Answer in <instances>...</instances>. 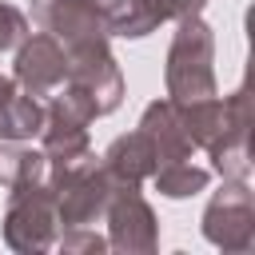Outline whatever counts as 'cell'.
<instances>
[{"mask_svg": "<svg viewBox=\"0 0 255 255\" xmlns=\"http://www.w3.org/2000/svg\"><path fill=\"white\" fill-rule=\"evenodd\" d=\"M163 84H167V100L175 104L215 96V32L203 16L175 20Z\"/></svg>", "mask_w": 255, "mask_h": 255, "instance_id": "6da1fadb", "label": "cell"}, {"mask_svg": "<svg viewBox=\"0 0 255 255\" xmlns=\"http://www.w3.org/2000/svg\"><path fill=\"white\" fill-rule=\"evenodd\" d=\"M60 231V215H56V195L52 187L40 183H24V187H8V207H4V243L20 255H40L56 243Z\"/></svg>", "mask_w": 255, "mask_h": 255, "instance_id": "7a4b0ae2", "label": "cell"}, {"mask_svg": "<svg viewBox=\"0 0 255 255\" xmlns=\"http://www.w3.org/2000/svg\"><path fill=\"white\" fill-rule=\"evenodd\" d=\"M199 227H203V239L219 251H231V255L251 251L255 247V195L247 179H223V187L203 207Z\"/></svg>", "mask_w": 255, "mask_h": 255, "instance_id": "3957f363", "label": "cell"}, {"mask_svg": "<svg viewBox=\"0 0 255 255\" xmlns=\"http://www.w3.org/2000/svg\"><path fill=\"white\" fill-rule=\"evenodd\" d=\"M108 247L124 255H151L159 247V223L151 203L139 195V183H116L104 207Z\"/></svg>", "mask_w": 255, "mask_h": 255, "instance_id": "277c9868", "label": "cell"}, {"mask_svg": "<svg viewBox=\"0 0 255 255\" xmlns=\"http://www.w3.org/2000/svg\"><path fill=\"white\" fill-rule=\"evenodd\" d=\"M108 8L112 0H32V20L40 32L56 36L64 52L112 40L108 32Z\"/></svg>", "mask_w": 255, "mask_h": 255, "instance_id": "5b68a950", "label": "cell"}, {"mask_svg": "<svg viewBox=\"0 0 255 255\" xmlns=\"http://www.w3.org/2000/svg\"><path fill=\"white\" fill-rule=\"evenodd\" d=\"M64 84L80 88V92L96 104L100 116H108V112H116V108L124 104V72H120V64H116L108 40L72 48V52H68V80H64Z\"/></svg>", "mask_w": 255, "mask_h": 255, "instance_id": "8992f818", "label": "cell"}, {"mask_svg": "<svg viewBox=\"0 0 255 255\" xmlns=\"http://www.w3.org/2000/svg\"><path fill=\"white\" fill-rule=\"evenodd\" d=\"M12 80L20 92L44 100L52 96L64 80H68V52L56 36L48 32H32L16 44V60H12Z\"/></svg>", "mask_w": 255, "mask_h": 255, "instance_id": "52a82bcc", "label": "cell"}, {"mask_svg": "<svg viewBox=\"0 0 255 255\" xmlns=\"http://www.w3.org/2000/svg\"><path fill=\"white\" fill-rule=\"evenodd\" d=\"M139 131L151 139L159 163L191 159V151H195V143L183 131V120H179V104L175 100H151L143 108V116H139Z\"/></svg>", "mask_w": 255, "mask_h": 255, "instance_id": "ba28073f", "label": "cell"}, {"mask_svg": "<svg viewBox=\"0 0 255 255\" xmlns=\"http://www.w3.org/2000/svg\"><path fill=\"white\" fill-rule=\"evenodd\" d=\"M100 167H104L116 183H143V179H151V171L159 167V159H155L151 139L135 128V131H128V135H116V139L104 147Z\"/></svg>", "mask_w": 255, "mask_h": 255, "instance_id": "9c48e42d", "label": "cell"}, {"mask_svg": "<svg viewBox=\"0 0 255 255\" xmlns=\"http://www.w3.org/2000/svg\"><path fill=\"white\" fill-rule=\"evenodd\" d=\"M207 155L219 179H247L251 175V124H231L207 147Z\"/></svg>", "mask_w": 255, "mask_h": 255, "instance_id": "30bf717a", "label": "cell"}, {"mask_svg": "<svg viewBox=\"0 0 255 255\" xmlns=\"http://www.w3.org/2000/svg\"><path fill=\"white\" fill-rule=\"evenodd\" d=\"M44 128V104L28 92H12L0 104V143H28Z\"/></svg>", "mask_w": 255, "mask_h": 255, "instance_id": "8fae6325", "label": "cell"}, {"mask_svg": "<svg viewBox=\"0 0 255 255\" xmlns=\"http://www.w3.org/2000/svg\"><path fill=\"white\" fill-rule=\"evenodd\" d=\"M159 24H163L159 0H112V8H108V32L124 36V40H139V36L155 32Z\"/></svg>", "mask_w": 255, "mask_h": 255, "instance_id": "7c38bea8", "label": "cell"}, {"mask_svg": "<svg viewBox=\"0 0 255 255\" xmlns=\"http://www.w3.org/2000/svg\"><path fill=\"white\" fill-rule=\"evenodd\" d=\"M151 183H155V191L167 195V199H187V195L207 191L211 171L199 167V163H191V159H171V163H159V167L151 171Z\"/></svg>", "mask_w": 255, "mask_h": 255, "instance_id": "4fadbf2b", "label": "cell"}, {"mask_svg": "<svg viewBox=\"0 0 255 255\" xmlns=\"http://www.w3.org/2000/svg\"><path fill=\"white\" fill-rule=\"evenodd\" d=\"M44 175H48L44 151H36V147H28V143H0V183H4V187L40 183Z\"/></svg>", "mask_w": 255, "mask_h": 255, "instance_id": "5bb4252c", "label": "cell"}, {"mask_svg": "<svg viewBox=\"0 0 255 255\" xmlns=\"http://www.w3.org/2000/svg\"><path fill=\"white\" fill-rule=\"evenodd\" d=\"M52 247L64 255H100V251H108V235H100L92 223L88 227H60Z\"/></svg>", "mask_w": 255, "mask_h": 255, "instance_id": "9a60e30c", "label": "cell"}, {"mask_svg": "<svg viewBox=\"0 0 255 255\" xmlns=\"http://www.w3.org/2000/svg\"><path fill=\"white\" fill-rule=\"evenodd\" d=\"M24 36H28V16L12 4H0V52L16 48Z\"/></svg>", "mask_w": 255, "mask_h": 255, "instance_id": "2e32d148", "label": "cell"}, {"mask_svg": "<svg viewBox=\"0 0 255 255\" xmlns=\"http://www.w3.org/2000/svg\"><path fill=\"white\" fill-rule=\"evenodd\" d=\"M163 20H187V16H203L207 0H159Z\"/></svg>", "mask_w": 255, "mask_h": 255, "instance_id": "e0dca14e", "label": "cell"}, {"mask_svg": "<svg viewBox=\"0 0 255 255\" xmlns=\"http://www.w3.org/2000/svg\"><path fill=\"white\" fill-rule=\"evenodd\" d=\"M12 92H16V80H12V76H4V72H0V104H4V100H8V96H12Z\"/></svg>", "mask_w": 255, "mask_h": 255, "instance_id": "ac0fdd59", "label": "cell"}]
</instances>
